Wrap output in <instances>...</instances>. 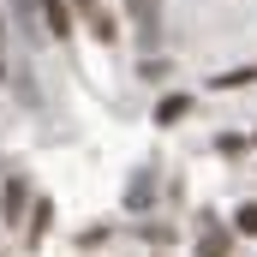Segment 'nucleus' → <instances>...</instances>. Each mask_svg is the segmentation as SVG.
<instances>
[{
  "label": "nucleus",
  "instance_id": "nucleus-1",
  "mask_svg": "<svg viewBox=\"0 0 257 257\" xmlns=\"http://www.w3.org/2000/svg\"><path fill=\"white\" fill-rule=\"evenodd\" d=\"M132 6V30H138V48L156 54L162 48V0H126Z\"/></svg>",
  "mask_w": 257,
  "mask_h": 257
},
{
  "label": "nucleus",
  "instance_id": "nucleus-2",
  "mask_svg": "<svg viewBox=\"0 0 257 257\" xmlns=\"http://www.w3.org/2000/svg\"><path fill=\"white\" fill-rule=\"evenodd\" d=\"M72 12L84 18V30H90L102 48H108V42H120V24H114V12H108L102 0H72Z\"/></svg>",
  "mask_w": 257,
  "mask_h": 257
},
{
  "label": "nucleus",
  "instance_id": "nucleus-3",
  "mask_svg": "<svg viewBox=\"0 0 257 257\" xmlns=\"http://www.w3.org/2000/svg\"><path fill=\"white\" fill-rule=\"evenodd\" d=\"M192 257H233V233H227L215 215H203V233H197Z\"/></svg>",
  "mask_w": 257,
  "mask_h": 257
},
{
  "label": "nucleus",
  "instance_id": "nucleus-4",
  "mask_svg": "<svg viewBox=\"0 0 257 257\" xmlns=\"http://www.w3.org/2000/svg\"><path fill=\"white\" fill-rule=\"evenodd\" d=\"M0 215H6V221H30V180H24V174L6 180V192H0Z\"/></svg>",
  "mask_w": 257,
  "mask_h": 257
},
{
  "label": "nucleus",
  "instance_id": "nucleus-5",
  "mask_svg": "<svg viewBox=\"0 0 257 257\" xmlns=\"http://www.w3.org/2000/svg\"><path fill=\"white\" fill-rule=\"evenodd\" d=\"M42 30L54 42H72V0H42Z\"/></svg>",
  "mask_w": 257,
  "mask_h": 257
},
{
  "label": "nucleus",
  "instance_id": "nucleus-6",
  "mask_svg": "<svg viewBox=\"0 0 257 257\" xmlns=\"http://www.w3.org/2000/svg\"><path fill=\"white\" fill-rule=\"evenodd\" d=\"M156 203V168H138L126 180V209H150Z\"/></svg>",
  "mask_w": 257,
  "mask_h": 257
},
{
  "label": "nucleus",
  "instance_id": "nucleus-7",
  "mask_svg": "<svg viewBox=\"0 0 257 257\" xmlns=\"http://www.w3.org/2000/svg\"><path fill=\"white\" fill-rule=\"evenodd\" d=\"M48 227H54V197H36V203H30V221H24V239H30V245H42V239H48Z\"/></svg>",
  "mask_w": 257,
  "mask_h": 257
},
{
  "label": "nucleus",
  "instance_id": "nucleus-8",
  "mask_svg": "<svg viewBox=\"0 0 257 257\" xmlns=\"http://www.w3.org/2000/svg\"><path fill=\"white\" fill-rule=\"evenodd\" d=\"M251 84H257V60L251 66H227V72L209 78V90H251Z\"/></svg>",
  "mask_w": 257,
  "mask_h": 257
},
{
  "label": "nucleus",
  "instance_id": "nucleus-9",
  "mask_svg": "<svg viewBox=\"0 0 257 257\" xmlns=\"http://www.w3.org/2000/svg\"><path fill=\"white\" fill-rule=\"evenodd\" d=\"M12 18H18V30L36 42V30H42V0H12ZM48 36V30H42Z\"/></svg>",
  "mask_w": 257,
  "mask_h": 257
},
{
  "label": "nucleus",
  "instance_id": "nucleus-10",
  "mask_svg": "<svg viewBox=\"0 0 257 257\" xmlns=\"http://www.w3.org/2000/svg\"><path fill=\"white\" fill-rule=\"evenodd\" d=\"M186 108H192V96H162V102H156V126H174V120H186Z\"/></svg>",
  "mask_w": 257,
  "mask_h": 257
},
{
  "label": "nucleus",
  "instance_id": "nucleus-11",
  "mask_svg": "<svg viewBox=\"0 0 257 257\" xmlns=\"http://www.w3.org/2000/svg\"><path fill=\"white\" fill-rule=\"evenodd\" d=\"M233 227H239L245 239H257V197H251V203H239V209H233Z\"/></svg>",
  "mask_w": 257,
  "mask_h": 257
},
{
  "label": "nucleus",
  "instance_id": "nucleus-12",
  "mask_svg": "<svg viewBox=\"0 0 257 257\" xmlns=\"http://www.w3.org/2000/svg\"><path fill=\"white\" fill-rule=\"evenodd\" d=\"M108 233H114L108 221H102V227H90V233H78V251H96V245H108Z\"/></svg>",
  "mask_w": 257,
  "mask_h": 257
},
{
  "label": "nucleus",
  "instance_id": "nucleus-13",
  "mask_svg": "<svg viewBox=\"0 0 257 257\" xmlns=\"http://www.w3.org/2000/svg\"><path fill=\"white\" fill-rule=\"evenodd\" d=\"M215 150H221V156H239V150H245V138H233V132H221V138H215Z\"/></svg>",
  "mask_w": 257,
  "mask_h": 257
},
{
  "label": "nucleus",
  "instance_id": "nucleus-14",
  "mask_svg": "<svg viewBox=\"0 0 257 257\" xmlns=\"http://www.w3.org/2000/svg\"><path fill=\"white\" fill-rule=\"evenodd\" d=\"M12 72H6V12H0V84H6Z\"/></svg>",
  "mask_w": 257,
  "mask_h": 257
},
{
  "label": "nucleus",
  "instance_id": "nucleus-15",
  "mask_svg": "<svg viewBox=\"0 0 257 257\" xmlns=\"http://www.w3.org/2000/svg\"><path fill=\"white\" fill-rule=\"evenodd\" d=\"M251 144H257V138H251Z\"/></svg>",
  "mask_w": 257,
  "mask_h": 257
}]
</instances>
